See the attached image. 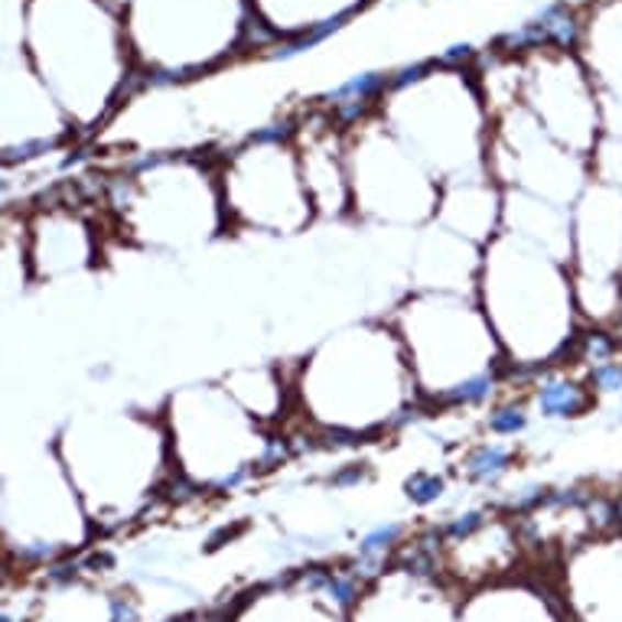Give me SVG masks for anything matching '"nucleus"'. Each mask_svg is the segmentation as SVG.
I'll return each mask as SVG.
<instances>
[{
    "mask_svg": "<svg viewBox=\"0 0 622 622\" xmlns=\"http://www.w3.org/2000/svg\"><path fill=\"white\" fill-rule=\"evenodd\" d=\"M541 411L547 418H577L590 408V391L580 388V385H570V381H560V385H547L541 388Z\"/></svg>",
    "mask_w": 622,
    "mask_h": 622,
    "instance_id": "f257e3e1",
    "label": "nucleus"
},
{
    "mask_svg": "<svg viewBox=\"0 0 622 622\" xmlns=\"http://www.w3.org/2000/svg\"><path fill=\"white\" fill-rule=\"evenodd\" d=\"M617 353H620V343L607 330H590V333L577 336V358L587 362V365H593V368L603 365V362H613Z\"/></svg>",
    "mask_w": 622,
    "mask_h": 622,
    "instance_id": "f03ea898",
    "label": "nucleus"
},
{
    "mask_svg": "<svg viewBox=\"0 0 622 622\" xmlns=\"http://www.w3.org/2000/svg\"><path fill=\"white\" fill-rule=\"evenodd\" d=\"M590 391L597 395H622V362H603L590 371Z\"/></svg>",
    "mask_w": 622,
    "mask_h": 622,
    "instance_id": "7ed1b4c3",
    "label": "nucleus"
},
{
    "mask_svg": "<svg viewBox=\"0 0 622 622\" xmlns=\"http://www.w3.org/2000/svg\"><path fill=\"white\" fill-rule=\"evenodd\" d=\"M506 463H509V453H506V449L486 446V449H479V453L469 459V473L479 476V479H492V476H499V473L506 469Z\"/></svg>",
    "mask_w": 622,
    "mask_h": 622,
    "instance_id": "20e7f679",
    "label": "nucleus"
},
{
    "mask_svg": "<svg viewBox=\"0 0 622 622\" xmlns=\"http://www.w3.org/2000/svg\"><path fill=\"white\" fill-rule=\"evenodd\" d=\"M525 427V411L522 408H502L489 418V431L496 434H515Z\"/></svg>",
    "mask_w": 622,
    "mask_h": 622,
    "instance_id": "39448f33",
    "label": "nucleus"
},
{
    "mask_svg": "<svg viewBox=\"0 0 622 622\" xmlns=\"http://www.w3.org/2000/svg\"><path fill=\"white\" fill-rule=\"evenodd\" d=\"M441 489H444V482H441L437 476H414V479L408 482V496L418 499V502H431V499H437Z\"/></svg>",
    "mask_w": 622,
    "mask_h": 622,
    "instance_id": "423d86ee",
    "label": "nucleus"
},
{
    "mask_svg": "<svg viewBox=\"0 0 622 622\" xmlns=\"http://www.w3.org/2000/svg\"><path fill=\"white\" fill-rule=\"evenodd\" d=\"M398 534H401V529H398V525L378 529V532L368 534V537L362 541V554H365V557H375V554H378V551H385V547H388V544H391V541H395Z\"/></svg>",
    "mask_w": 622,
    "mask_h": 622,
    "instance_id": "0eeeda50",
    "label": "nucleus"
},
{
    "mask_svg": "<svg viewBox=\"0 0 622 622\" xmlns=\"http://www.w3.org/2000/svg\"><path fill=\"white\" fill-rule=\"evenodd\" d=\"M479 525H482V515L473 512V515H463L459 522H453V525H449V534H453V537H466V534L476 532Z\"/></svg>",
    "mask_w": 622,
    "mask_h": 622,
    "instance_id": "6e6552de",
    "label": "nucleus"
},
{
    "mask_svg": "<svg viewBox=\"0 0 622 622\" xmlns=\"http://www.w3.org/2000/svg\"><path fill=\"white\" fill-rule=\"evenodd\" d=\"M114 622H137V613H134L127 603L114 600Z\"/></svg>",
    "mask_w": 622,
    "mask_h": 622,
    "instance_id": "1a4fd4ad",
    "label": "nucleus"
},
{
    "mask_svg": "<svg viewBox=\"0 0 622 622\" xmlns=\"http://www.w3.org/2000/svg\"><path fill=\"white\" fill-rule=\"evenodd\" d=\"M613 336H617V343H620V349H622V313H620V320H617V326H613Z\"/></svg>",
    "mask_w": 622,
    "mask_h": 622,
    "instance_id": "9d476101",
    "label": "nucleus"
},
{
    "mask_svg": "<svg viewBox=\"0 0 622 622\" xmlns=\"http://www.w3.org/2000/svg\"><path fill=\"white\" fill-rule=\"evenodd\" d=\"M622 411V395H620V404H617V414H620Z\"/></svg>",
    "mask_w": 622,
    "mask_h": 622,
    "instance_id": "9b49d317",
    "label": "nucleus"
}]
</instances>
